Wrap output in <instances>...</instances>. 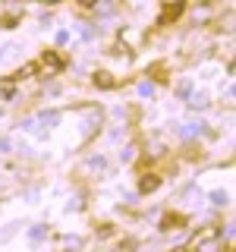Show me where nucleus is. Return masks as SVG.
<instances>
[{
  "mask_svg": "<svg viewBox=\"0 0 236 252\" xmlns=\"http://www.w3.org/2000/svg\"><path fill=\"white\" fill-rule=\"evenodd\" d=\"M195 132H202V123H186L183 136H195Z\"/></svg>",
  "mask_w": 236,
  "mask_h": 252,
  "instance_id": "nucleus-7",
  "label": "nucleus"
},
{
  "mask_svg": "<svg viewBox=\"0 0 236 252\" xmlns=\"http://www.w3.org/2000/svg\"><path fill=\"white\" fill-rule=\"evenodd\" d=\"M82 3H85V6H91V3H98V0H82Z\"/></svg>",
  "mask_w": 236,
  "mask_h": 252,
  "instance_id": "nucleus-10",
  "label": "nucleus"
},
{
  "mask_svg": "<svg viewBox=\"0 0 236 252\" xmlns=\"http://www.w3.org/2000/svg\"><path fill=\"white\" fill-rule=\"evenodd\" d=\"M179 10H183V3H173V6H167V10H164V19H170V16H179Z\"/></svg>",
  "mask_w": 236,
  "mask_h": 252,
  "instance_id": "nucleus-6",
  "label": "nucleus"
},
{
  "mask_svg": "<svg viewBox=\"0 0 236 252\" xmlns=\"http://www.w3.org/2000/svg\"><path fill=\"white\" fill-rule=\"evenodd\" d=\"M157 186H161V180H157V177H151V173H148V177L142 180V192H154Z\"/></svg>",
  "mask_w": 236,
  "mask_h": 252,
  "instance_id": "nucleus-3",
  "label": "nucleus"
},
{
  "mask_svg": "<svg viewBox=\"0 0 236 252\" xmlns=\"http://www.w3.org/2000/svg\"><path fill=\"white\" fill-rule=\"evenodd\" d=\"M211 202H214V205H227V192H214V195H211Z\"/></svg>",
  "mask_w": 236,
  "mask_h": 252,
  "instance_id": "nucleus-8",
  "label": "nucleus"
},
{
  "mask_svg": "<svg viewBox=\"0 0 236 252\" xmlns=\"http://www.w3.org/2000/svg\"><path fill=\"white\" fill-rule=\"evenodd\" d=\"M94 85H101V89H110V85H114V79H110V73H98V76H94Z\"/></svg>",
  "mask_w": 236,
  "mask_h": 252,
  "instance_id": "nucleus-4",
  "label": "nucleus"
},
{
  "mask_svg": "<svg viewBox=\"0 0 236 252\" xmlns=\"http://www.w3.org/2000/svg\"><path fill=\"white\" fill-rule=\"evenodd\" d=\"M13 92H16V82H13V79H3V82H0V98H13Z\"/></svg>",
  "mask_w": 236,
  "mask_h": 252,
  "instance_id": "nucleus-2",
  "label": "nucleus"
},
{
  "mask_svg": "<svg viewBox=\"0 0 236 252\" xmlns=\"http://www.w3.org/2000/svg\"><path fill=\"white\" fill-rule=\"evenodd\" d=\"M189 104H192V107H202L205 98H202V94H192V98H189Z\"/></svg>",
  "mask_w": 236,
  "mask_h": 252,
  "instance_id": "nucleus-9",
  "label": "nucleus"
},
{
  "mask_svg": "<svg viewBox=\"0 0 236 252\" xmlns=\"http://www.w3.org/2000/svg\"><path fill=\"white\" fill-rule=\"evenodd\" d=\"M195 252H217V230H205L202 243L195 246Z\"/></svg>",
  "mask_w": 236,
  "mask_h": 252,
  "instance_id": "nucleus-1",
  "label": "nucleus"
},
{
  "mask_svg": "<svg viewBox=\"0 0 236 252\" xmlns=\"http://www.w3.org/2000/svg\"><path fill=\"white\" fill-rule=\"evenodd\" d=\"M139 94H142V98H151V94H154V85L151 82H142L139 85Z\"/></svg>",
  "mask_w": 236,
  "mask_h": 252,
  "instance_id": "nucleus-5",
  "label": "nucleus"
}]
</instances>
